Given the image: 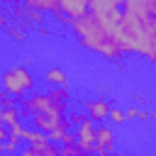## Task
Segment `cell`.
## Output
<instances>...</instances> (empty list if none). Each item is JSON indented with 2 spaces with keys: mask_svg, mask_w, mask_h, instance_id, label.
<instances>
[{
  "mask_svg": "<svg viewBox=\"0 0 156 156\" xmlns=\"http://www.w3.org/2000/svg\"><path fill=\"white\" fill-rule=\"evenodd\" d=\"M136 119H141V122H151V119H156V112H149V110H139V117Z\"/></svg>",
  "mask_w": 156,
  "mask_h": 156,
  "instance_id": "obj_22",
  "label": "cell"
},
{
  "mask_svg": "<svg viewBox=\"0 0 156 156\" xmlns=\"http://www.w3.org/2000/svg\"><path fill=\"white\" fill-rule=\"evenodd\" d=\"M0 107H17V100H15V95H10V93H0Z\"/></svg>",
  "mask_w": 156,
  "mask_h": 156,
  "instance_id": "obj_21",
  "label": "cell"
},
{
  "mask_svg": "<svg viewBox=\"0 0 156 156\" xmlns=\"http://www.w3.org/2000/svg\"><path fill=\"white\" fill-rule=\"evenodd\" d=\"M0 122L5 127L20 124V107H0Z\"/></svg>",
  "mask_w": 156,
  "mask_h": 156,
  "instance_id": "obj_12",
  "label": "cell"
},
{
  "mask_svg": "<svg viewBox=\"0 0 156 156\" xmlns=\"http://www.w3.org/2000/svg\"><path fill=\"white\" fill-rule=\"evenodd\" d=\"M124 115H127V119H136L139 117V107H127Z\"/></svg>",
  "mask_w": 156,
  "mask_h": 156,
  "instance_id": "obj_23",
  "label": "cell"
},
{
  "mask_svg": "<svg viewBox=\"0 0 156 156\" xmlns=\"http://www.w3.org/2000/svg\"><path fill=\"white\" fill-rule=\"evenodd\" d=\"M95 149H100V151H105V154H115V149H117V136H115V129H112V124H98V129H95Z\"/></svg>",
  "mask_w": 156,
  "mask_h": 156,
  "instance_id": "obj_4",
  "label": "cell"
},
{
  "mask_svg": "<svg viewBox=\"0 0 156 156\" xmlns=\"http://www.w3.org/2000/svg\"><path fill=\"white\" fill-rule=\"evenodd\" d=\"M22 2H24L29 10H37V12H41V15H44V12H51V15H54V12L58 10V0H22Z\"/></svg>",
  "mask_w": 156,
  "mask_h": 156,
  "instance_id": "obj_11",
  "label": "cell"
},
{
  "mask_svg": "<svg viewBox=\"0 0 156 156\" xmlns=\"http://www.w3.org/2000/svg\"><path fill=\"white\" fill-rule=\"evenodd\" d=\"M95 129H98L95 122L88 117V119H85L80 127H76V132H73V134H76V144H80L83 149L90 151V149L95 146Z\"/></svg>",
  "mask_w": 156,
  "mask_h": 156,
  "instance_id": "obj_6",
  "label": "cell"
},
{
  "mask_svg": "<svg viewBox=\"0 0 156 156\" xmlns=\"http://www.w3.org/2000/svg\"><path fill=\"white\" fill-rule=\"evenodd\" d=\"M0 2H7V5H12V7L17 5V0H0Z\"/></svg>",
  "mask_w": 156,
  "mask_h": 156,
  "instance_id": "obj_25",
  "label": "cell"
},
{
  "mask_svg": "<svg viewBox=\"0 0 156 156\" xmlns=\"http://www.w3.org/2000/svg\"><path fill=\"white\" fill-rule=\"evenodd\" d=\"M10 141L17 144V146H20L22 141H27V129H24L22 124H12V127H10Z\"/></svg>",
  "mask_w": 156,
  "mask_h": 156,
  "instance_id": "obj_16",
  "label": "cell"
},
{
  "mask_svg": "<svg viewBox=\"0 0 156 156\" xmlns=\"http://www.w3.org/2000/svg\"><path fill=\"white\" fill-rule=\"evenodd\" d=\"M17 149H20V146H17V144H12L10 139H7V141H0V156H12Z\"/></svg>",
  "mask_w": 156,
  "mask_h": 156,
  "instance_id": "obj_20",
  "label": "cell"
},
{
  "mask_svg": "<svg viewBox=\"0 0 156 156\" xmlns=\"http://www.w3.org/2000/svg\"><path fill=\"white\" fill-rule=\"evenodd\" d=\"M5 32H7V37H10L12 41H17V44L27 41V32H24L22 27H17V24H7V27H5Z\"/></svg>",
  "mask_w": 156,
  "mask_h": 156,
  "instance_id": "obj_15",
  "label": "cell"
},
{
  "mask_svg": "<svg viewBox=\"0 0 156 156\" xmlns=\"http://www.w3.org/2000/svg\"><path fill=\"white\" fill-rule=\"evenodd\" d=\"M66 117H68L71 127H80V124H83V122L88 119V115H85V112H80V110H73V112H68Z\"/></svg>",
  "mask_w": 156,
  "mask_h": 156,
  "instance_id": "obj_19",
  "label": "cell"
},
{
  "mask_svg": "<svg viewBox=\"0 0 156 156\" xmlns=\"http://www.w3.org/2000/svg\"><path fill=\"white\" fill-rule=\"evenodd\" d=\"M0 80H2V88H5V93H10V95H15V98H24L27 93H32L34 90V73L27 68V66H22V63H17V66H10L2 76H0Z\"/></svg>",
  "mask_w": 156,
  "mask_h": 156,
  "instance_id": "obj_2",
  "label": "cell"
},
{
  "mask_svg": "<svg viewBox=\"0 0 156 156\" xmlns=\"http://www.w3.org/2000/svg\"><path fill=\"white\" fill-rule=\"evenodd\" d=\"M32 151H34V156H58V154H61L58 144H54V141L37 144V146H32Z\"/></svg>",
  "mask_w": 156,
  "mask_h": 156,
  "instance_id": "obj_13",
  "label": "cell"
},
{
  "mask_svg": "<svg viewBox=\"0 0 156 156\" xmlns=\"http://www.w3.org/2000/svg\"><path fill=\"white\" fill-rule=\"evenodd\" d=\"M49 98L54 100V105H56L63 115H68V100H71V95H68L66 88H49Z\"/></svg>",
  "mask_w": 156,
  "mask_h": 156,
  "instance_id": "obj_10",
  "label": "cell"
},
{
  "mask_svg": "<svg viewBox=\"0 0 156 156\" xmlns=\"http://www.w3.org/2000/svg\"><path fill=\"white\" fill-rule=\"evenodd\" d=\"M107 119H110V124H122V122H127V115H124V110H119V107H110Z\"/></svg>",
  "mask_w": 156,
  "mask_h": 156,
  "instance_id": "obj_18",
  "label": "cell"
},
{
  "mask_svg": "<svg viewBox=\"0 0 156 156\" xmlns=\"http://www.w3.org/2000/svg\"><path fill=\"white\" fill-rule=\"evenodd\" d=\"M151 156H156V151H154V154H151Z\"/></svg>",
  "mask_w": 156,
  "mask_h": 156,
  "instance_id": "obj_26",
  "label": "cell"
},
{
  "mask_svg": "<svg viewBox=\"0 0 156 156\" xmlns=\"http://www.w3.org/2000/svg\"><path fill=\"white\" fill-rule=\"evenodd\" d=\"M7 24H10V22H7V15L0 10V27H7Z\"/></svg>",
  "mask_w": 156,
  "mask_h": 156,
  "instance_id": "obj_24",
  "label": "cell"
},
{
  "mask_svg": "<svg viewBox=\"0 0 156 156\" xmlns=\"http://www.w3.org/2000/svg\"><path fill=\"white\" fill-rule=\"evenodd\" d=\"M85 115H88L93 122H105L107 115H110L107 100H102V98H98V100H85Z\"/></svg>",
  "mask_w": 156,
  "mask_h": 156,
  "instance_id": "obj_8",
  "label": "cell"
},
{
  "mask_svg": "<svg viewBox=\"0 0 156 156\" xmlns=\"http://www.w3.org/2000/svg\"><path fill=\"white\" fill-rule=\"evenodd\" d=\"M44 141H49V136H46L44 132H39V129H27V144H29V146H37V144H44Z\"/></svg>",
  "mask_w": 156,
  "mask_h": 156,
  "instance_id": "obj_17",
  "label": "cell"
},
{
  "mask_svg": "<svg viewBox=\"0 0 156 156\" xmlns=\"http://www.w3.org/2000/svg\"><path fill=\"white\" fill-rule=\"evenodd\" d=\"M110 34H115L117 24H119V15H122V7L117 0H90V10H88Z\"/></svg>",
  "mask_w": 156,
  "mask_h": 156,
  "instance_id": "obj_3",
  "label": "cell"
},
{
  "mask_svg": "<svg viewBox=\"0 0 156 156\" xmlns=\"http://www.w3.org/2000/svg\"><path fill=\"white\" fill-rule=\"evenodd\" d=\"M12 17H15V24H17V27H22V29H27V27H32V24H41V22H44V15H41V12H37V10H29L24 2L12 7Z\"/></svg>",
  "mask_w": 156,
  "mask_h": 156,
  "instance_id": "obj_5",
  "label": "cell"
},
{
  "mask_svg": "<svg viewBox=\"0 0 156 156\" xmlns=\"http://www.w3.org/2000/svg\"><path fill=\"white\" fill-rule=\"evenodd\" d=\"M71 24V29H73V34H76V39H78V44L80 46H85L88 51H93V54H100L102 58H107V61H119L122 56H124V51L117 46V41H115V37L88 12V15H83V17H76V20H71L68 22Z\"/></svg>",
  "mask_w": 156,
  "mask_h": 156,
  "instance_id": "obj_1",
  "label": "cell"
},
{
  "mask_svg": "<svg viewBox=\"0 0 156 156\" xmlns=\"http://www.w3.org/2000/svg\"><path fill=\"white\" fill-rule=\"evenodd\" d=\"M58 10H61L68 20H76V17L88 15L90 0H58Z\"/></svg>",
  "mask_w": 156,
  "mask_h": 156,
  "instance_id": "obj_7",
  "label": "cell"
},
{
  "mask_svg": "<svg viewBox=\"0 0 156 156\" xmlns=\"http://www.w3.org/2000/svg\"><path fill=\"white\" fill-rule=\"evenodd\" d=\"M58 156H90V151L83 149L80 144H66V146H61Z\"/></svg>",
  "mask_w": 156,
  "mask_h": 156,
  "instance_id": "obj_14",
  "label": "cell"
},
{
  "mask_svg": "<svg viewBox=\"0 0 156 156\" xmlns=\"http://www.w3.org/2000/svg\"><path fill=\"white\" fill-rule=\"evenodd\" d=\"M44 83H46L49 88H66L68 76H66V71H63V68L51 66V68H46V71H44Z\"/></svg>",
  "mask_w": 156,
  "mask_h": 156,
  "instance_id": "obj_9",
  "label": "cell"
}]
</instances>
